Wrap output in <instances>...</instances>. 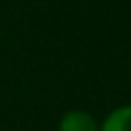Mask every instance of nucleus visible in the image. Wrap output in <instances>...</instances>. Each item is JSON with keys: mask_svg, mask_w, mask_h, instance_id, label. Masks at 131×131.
I'll return each instance as SVG.
<instances>
[{"mask_svg": "<svg viewBox=\"0 0 131 131\" xmlns=\"http://www.w3.org/2000/svg\"><path fill=\"white\" fill-rule=\"evenodd\" d=\"M57 131H100V121L84 108H72L61 115Z\"/></svg>", "mask_w": 131, "mask_h": 131, "instance_id": "obj_1", "label": "nucleus"}, {"mask_svg": "<svg viewBox=\"0 0 131 131\" xmlns=\"http://www.w3.org/2000/svg\"><path fill=\"white\" fill-rule=\"evenodd\" d=\"M100 131H131V104L113 108L100 121Z\"/></svg>", "mask_w": 131, "mask_h": 131, "instance_id": "obj_2", "label": "nucleus"}]
</instances>
